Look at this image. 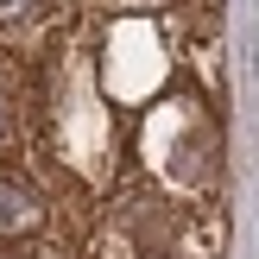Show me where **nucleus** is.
<instances>
[{"label":"nucleus","instance_id":"obj_1","mask_svg":"<svg viewBox=\"0 0 259 259\" xmlns=\"http://www.w3.org/2000/svg\"><path fill=\"white\" fill-rule=\"evenodd\" d=\"M45 228V202H38V190H25L19 177L0 171V240H25Z\"/></svg>","mask_w":259,"mask_h":259},{"label":"nucleus","instance_id":"obj_2","mask_svg":"<svg viewBox=\"0 0 259 259\" xmlns=\"http://www.w3.org/2000/svg\"><path fill=\"white\" fill-rule=\"evenodd\" d=\"M32 0H0V19H13V13H25Z\"/></svg>","mask_w":259,"mask_h":259},{"label":"nucleus","instance_id":"obj_3","mask_svg":"<svg viewBox=\"0 0 259 259\" xmlns=\"http://www.w3.org/2000/svg\"><path fill=\"white\" fill-rule=\"evenodd\" d=\"M114 7H146V0H114Z\"/></svg>","mask_w":259,"mask_h":259},{"label":"nucleus","instance_id":"obj_4","mask_svg":"<svg viewBox=\"0 0 259 259\" xmlns=\"http://www.w3.org/2000/svg\"><path fill=\"white\" fill-rule=\"evenodd\" d=\"M0 133H7V101H0Z\"/></svg>","mask_w":259,"mask_h":259},{"label":"nucleus","instance_id":"obj_5","mask_svg":"<svg viewBox=\"0 0 259 259\" xmlns=\"http://www.w3.org/2000/svg\"><path fill=\"white\" fill-rule=\"evenodd\" d=\"M0 259H19V253H0Z\"/></svg>","mask_w":259,"mask_h":259},{"label":"nucleus","instance_id":"obj_6","mask_svg":"<svg viewBox=\"0 0 259 259\" xmlns=\"http://www.w3.org/2000/svg\"><path fill=\"white\" fill-rule=\"evenodd\" d=\"M152 259H164V253H152Z\"/></svg>","mask_w":259,"mask_h":259}]
</instances>
